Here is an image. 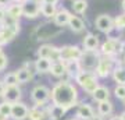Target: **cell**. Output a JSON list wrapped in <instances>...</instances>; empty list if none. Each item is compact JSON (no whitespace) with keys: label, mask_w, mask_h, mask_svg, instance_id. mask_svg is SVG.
<instances>
[{"label":"cell","mask_w":125,"mask_h":120,"mask_svg":"<svg viewBox=\"0 0 125 120\" xmlns=\"http://www.w3.org/2000/svg\"><path fill=\"white\" fill-rule=\"evenodd\" d=\"M50 101L54 105H60L70 110L78 105V88L71 81H58L52 88Z\"/></svg>","instance_id":"1"},{"label":"cell","mask_w":125,"mask_h":120,"mask_svg":"<svg viewBox=\"0 0 125 120\" xmlns=\"http://www.w3.org/2000/svg\"><path fill=\"white\" fill-rule=\"evenodd\" d=\"M75 82L79 85L81 88L83 89L88 95H92V93L96 91L99 85V78L97 76L94 74L93 71H86V70H81L78 74L75 76Z\"/></svg>","instance_id":"2"},{"label":"cell","mask_w":125,"mask_h":120,"mask_svg":"<svg viewBox=\"0 0 125 120\" xmlns=\"http://www.w3.org/2000/svg\"><path fill=\"white\" fill-rule=\"evenodd\" d=\"M31 101L33 105H46L50 102L52 96V89L43 84H38L31 89Z\"/></svg>","instance_id":"3"},{"label":"cell","mask_w":125,"mask_h":120,"mask_svg":"<svg viewBox=\"0 0 125 120\" xmlns=\"http://www.w3.org/2000/svg\"><path fill=\"white\" fill-rule=\"evenodd\" d=\"M114 60L113 57H107V56H100V60H99L97 66L94 68V74L97 76V78H107L110 74L114 70Z\"/></svg>","instance_id":"4"},{"label":"cell","mask_w":125,"mask_h":120,"mask_svg":"<svg viewBox=\"0 0 125 120\" xmlns=\"http://www.w3.org/2000/svg\"><path fill=\"white\" fill-rule=\"evenodd\" d=\"M121 46L122 42L117 38H110V39L104 40L100 45V53L102 56H107V57H114L115 54L121 53Z\"/></svg>","instance_id":"5"},{"label":"cell","mask_w":125,"mask_h":120,"mask_svg":"<svg viewBox=\"0 0 125 120\" xmlns=\"http://www.w3.org/2000/svg\"><path fill=\"white\" fill-rule=\"evenodd\" d=\"M36 56H38V57L49 59L52 63L61 60V57H60V48H57V46H54V45H52V43L40 45L39 49L36 50Z\"/></svg>","instance_id":"6"},{"label":"cell","mask_w":125,"mask_h":120,"mask_svg":"<svg viewBox=\"0 0 125 120\" xmlns=\"http://www.w3.org/2000/svg\"><path fill=\"white\" fill-rule=\"evenodd\" d=\"M83 49H81L78 45H65L60 48V57L61 62H71V60H79L82 57Z\"/></svg>","instance_id":"7"},{"label":"cell","mask_w":125,"mask_h":120,"mask_svg":"<svg viewBox=\"0 0 125 120\" xmlns=\"http://www.w3.org/2000/svg\"><path fill=\"white\" fill-rule=\"evenodd\" d=\"M99 60H100V54H99L97 52H88V50H83L82 57L79 59V63H81V66H82V70L94 71Z\"/></svg>","instance_id":"8"},{"label":"cell","mask_w":125,"mask_h":120,"mask_svg":"<svg viewBox=\"0 0 125 120\" xmlns=\"http://www.w3.org/2000/svg\"><path fill=\"white\" fill-rule=\"evenodd\" d=\"M40 0H25L22 4V14L28 20H35L40 15Z\"/></svg>","instance_id":"9"},{"label":"cell","mask_w":125,"mask_h":120,"mask_svg":"<svg viewBox=\"0 0 125 120\" xmlns=\"http://www.w3.org/2000/svg\"><path fill=\"white\" fill-rule=\"evenodd\" d=\"M18 78V84H28L33 80L35 77V70H33V63H25L22 67L15 70Z\"/></svg>","instance_id":"10"},{"label":"cell","mask_w":125,"mask_h":120,"mask_svg":"<svg viewBox=\"0 0 125 120\" xmlns=\"http://www.w3.org/2000/svg\"><path fill=\"white\" fill-rule=\"evenodd\" d=\"M94 25L103 34H110L114 29V18L110 17L108 14H100L94 20Z\"/></svg>","instance_id":"11"},{"label":"cell","mask_w":125,"mask_h":120,"mask_svg":"<svg viewBox=\"0 0 125 120\" xmlns=\"http://www.w3.org/2000/svg\"><path fill=\"white\" fill-rule=\"evenodd\" d=\"M28 112L29 106L25 102L20 101V102L11 103V120H27L28 119Z\"/></svg>","instance_id":"12"},{"label":"cell","mask_w":125,"mask_h":120,"mask_svg":"<svg viewBox=\"0 0 125 120\" xmlns=\"http://www.w3.org/2000/svg\"><path fill=\"white\" fill-rule=\"evenodd\" d=\"M22 98V89L20 88V85H13V87H6L4 95H3V101L9 103H15L20 102Z\"/></svg>","instance_id":"13"},{"label":"cell","mask_w":125,"mask_h":120,"mask_svg":"<svg viewBox=\"0 0 125 120\" xmlns=\"http://www.w3.org/2000/svg\"><path fill=\"white\" fill-rule=\"evenodd\" d=\"M47 119V105H33L29 107L28 120H46Z\"/></svg>","instance_id":"14"},{"label":"cell","mask_w":125,"mask_h":120,"mask_svg":"<svg viewBox=\"0 0 125 120\" xmlns=\"http://www.w3.org/2000/svg\"><path fill=\"white\" fill-rule=\"evenodd\" d=\"M75 116L79 120H90L94 116V109L89 103H79V105H76Z\"/></svg>","instance_id":"15"},{"label":"cell","mask_w":125,"mask_h":120,"mask_svg":"<svg viewBox=\"0 0 125 120\" xmlns=\"http://www.w3.org/2000/svg\"><path fill=\"white\" fill-rule=\"evenodd\" d=\"M82 46H83V50H88V52H97L100 49V40L94 34H86L83 40H82Z\"/></svg>","instance_id":"16"},{"label":"cell","mask_w":125,"mask_h":120,"mask_svg":"<svg viewBox=\"0 0 125 120\" xmlns=\"http://www.w3.org/2000/svg\"><path fill=\"white\" fill-rule=\"evenodd\" d=\"M71 15H72V13L70 11V10L61 7V9L57 10L56 15L53 17V21H54L56 25H58V27H65V25H68Z\"/></svg>","instance_id":"17"},{"label":"cell","mask_w":125,"mask_h":120,"mask_svg":"<svg viewBox=\"0 0 125 120\" xmlns=\"http://www.w3.org/2000/svg\"><path fill=\"white\" fill-rule=\"evenodd\" d=\"M67 109L60 106V105H54L52 103L50 106H47V119L49 120H60L67 115Z\"/></svg>","instance_id":"18"},{"label":"cell","mask_w":125,"mask_h":120,"mask_svg":"<svg viewBox=\"0 0 125 120\" xmlns=\"http://www.w3.org/2000/svg\"><path fill=\"white\" fill-rule=\"evenodd\" d=\"M50 74L56 78H64L67 76V67H65V63L58 60V62H53L52 63V67H50ZM70 78V77H68Z\"/></svg>","instance_id":"19"},{"label":"cell","mask_w":125,"mask_h":120,"mask_svg":"<svg viewBox=\"0 0 125 120\" xmlns=\"http://www.w3.org/2000/svg\"><path fill=\"white\" fill-rule=\"evenodd\" d=\"M50 67H52V62L49 59L38 57L33 62V70L36 74H47L50 71Z\"/></svg>","instance_id":"20"},{"label":"cell","mask_w":125,"mask_h":120,"mask_svg":"<svg viewBox=\"0 0 125 120\" xmlns=\"http://www.w3.org/2000/svg\"><path fill=\"white\" fill-rule=\"evenodd\" d=\"M67 27H70V29H71L74 34H81V32L85 31L86 24H85V21H83L81 17H78V15H74V14H72Z\"/></svg>","instance_id":"21"},{"label":"cell","mask_w":125,"mask_h":120,"mask_svg":"<svg viewBox=\"0 0 125 120\" xmlns=\"http://www.w3.org/2000/svg\"><path fill=\"white\" fill-rule=\"evenodd\" d=\"M92 98H93L94 102H104V101H108L110 99V89L107 87H104V85H99L96 91H94L92 95H90Z\"/></svg>","instance_id":"22"},{"label":"cell","mask_w":125,"mask_h":120,"mask_svg":"<svg viewBox=\"0 0 125 120\" xmlns=\"http://www.w3.org/2000/svg\"><path fill=\"white\" fill-rule=\"evenodd\" d=\"M65 63V67H67V76L71 78H75V76L82 70V66H81L79 60H71V62H64Z\"/></svg>","instance_id":"23"},{"label":"cell","mask_w":125,"mask_h":120,"mask_svg":"<svg viewBox=\"0 0 125 120\" xmlns=\"http://www.w3.org/2000/svg\"><path fill=\"white\" fill-rule=\"evenodd\" d=\"M57 4H49V3H42L40 4V15L45 18H53L57 13Z\"/></svg>","instance_id":"24"},{"label":"cell","mask_w":125,"mask_h":120,"mask_svg":"<svg viewBox=\"0 0 125 120\" xmlns=\"http://www.w3.org/2000/svg\"><path fill=\"white\" fill-rule=\"evenodd\" d=\"M114 110V105L110 102V99L108 101H104V102H99L97 103V113L103 117H107L110 116Z\"/></svg>","instance_id":"25"},{"label":"cell","mask_w":125,"mask_h":120,"mask_svg":"<svg viewBox=\"0 0 125 120\" xmlns=\"http://www.w3.org/2000/svg\"><path fill=\"white\" fill-rule=\"evenodd\" d=\"M111 76H113V80L115 81L117 84L125 85V66L117 64V66L114 67V70H113Z\"/></svg>","instance_id":"26"},{"label":"cell","mask_w":125,"mask_h":120,"mask_svg":"<svg viewBox=\"0 0 125 120\" xmlns=\"http://www.w3.org/2000/svg\"><path fill=\"white\" fill-rule=\"evenodd\" d=\"M6 14L10 15V17L15 18V20H20L21 17H24L22 14V6L17 4V3H11V4L6 9Z\"/></svg>","instance_id":"27"},{"label":"cell","mask_w":125,"mask_h":120,"mask_svg":"<svg viewBox=\"0 0 125 120\" xmlns=\"http://www.w3.org/2000/svg\"><path fill=\"white\" fill-rule=\"evenodd\" d=\"M71 7L75 14H83L88 10V1L86 0H72Z\"/></svg>","instance_id":"28"},{"label":"cell","mask_w":125,"mask_h":120,"mask_svg":"<svg viewBox=\"0 0 125 120\" xmlns=\"http://www.w3.org/2000/svg\"><path fill=\"white\" fill-rule=\"evenodd\" d=\"M10 117H11V103L1 101L0 102V119L10 120Z\"/></svg>","instance_id":"29"},{"label":"cell","mask_w":125,"mask_h":120,"mask_svg":"<svg viewBox=\"0 0 125 120\" xmlns=\"http://www.w3.org/2000/svg\"><path fill=\"white\" fill-rule=\"evenodd\" d=\"M3 82H4L6 87H13V85H20L18 84V78H17V74L15 71H9L3 76Z\"/></svg>","instance_id":"30"},{"label":"cell","mask_w":125,"mask_h":120,"mask_svg":"<svg viewBox=\"0 0 125 120\" xmlns=\"http://www.w3.org/2000/svg\"><path fill=\"white\" fill-rule=\"evenodd\" d=\"M114 28L115 29H125V11L124 14L114 18Z\"/></svg>","instance_id":"31"},{"label":"cell","mask_w":125,"mask_h":120,"mask_svg":"<svg viewBox=\"0 0 125 120\" xmlns=\"http://www.w3.org/2000/svg\"><path fill=\"white\" fill-rule=\"evenodd\" d=\"M114 95H115L117 99L120 101H124L125 99V85H121V84H117L115 88H114Z\"/></svg>","instance_id":"32"},{"label":"cell","mask_w":125,"mask_h":120,"mask_svg":"<svg viewBox=\"0 0 125 120\" xmlns=\"http://www.w3.org/2000/svg\"><path fill=\"white\" fill-rule=\"evenodd\" d=\"M9 66V57H7V54L3 52V53H0V73L1 71H4Z\"/></svg>","instance_id":"33"},{"label":"cell","mask_w":125,"mask_h":120,"mask_svg":"<svg viewBox=\"0 0 125 120\" xmlns=\"http://www.w3.org/2000/svg\"><path fill=\"white\" fill-rule=\"evenodd\" d=\"M10 4H11V0H0V7L3 9H7Z\"/></svg>","instance_id":"34"},{"label":"cell","mask_w":125,"mask_h":120,"mask_svg":"<svg viewBox=\"0 0 125 120\" xmlns=\"http://www.w3.org/2000/svg\"><path fill=\"white\" fill-rule=\"evenodd\" d=\"M4 91H6V85H4V82H3V80H0V98H3Z\"/></svg>","instance_id":"35"},{"label":"cell","mask_w":125,"mask_h":120,"mask_svg":"<svg viewBox=\"0 0 125 120\" xmlns=\"http://www.w3.org/2000/svg\"><path fill=\"white\" fill-rule=\"evenodd\" d=\"M4 17H6V9H3V7H0V25H1V22H3Z\"/></svg>","instance_id":"36"},{"label":"cell","mask_w":125,"mask_h":120,"mask_svg":"<svg viewBox=\"0 0 125 120\" xmlns=\"http://www.w3.org/2000/svg\"><path fill=\"white\" fill-rule=\"evenodd\" d=\"M42 3H49V4H57L58 0H40Z\"/></svg>","instance_id":"37"},{"label":"cell","mask_w":125,"mask_h":120,"mask_svg":"<svg viewBox=\"0 0 125 120\" xmlns=\"http://www.w3.org/2000/svg\"><path fill=\"white\" fill-rule=\"evenodd\" d=\"M90 120H104V117H103V116H100L99 113H97V115L94 113V116H93V117H92Z\"/></svg>","instance_id":"38"},{"label":"cell","mask_w":125,"mask_h":120,"mask_svg":"<svg viewBox=\"0 0 125 120\" xmlns=\"http://www.w3.org/2000/svg\"><path fill=\"white\" fill-rule=\"evenodd\" d=\"M25 0H11V3H17V4H22Z\"/></svg>","instance_id":"39"},{"label":"cell","mask_w":125,"mask_h":120,"mask_svg":"<svg viewBox=\"0 0 125 120\" xmlns=\"http://www.w3.org/2000/svg\"><path fill=\"white\" fill-rule=\"evenodd\" d=\"M108 120H121V117H120V116H111Z\"/></svg>","instance_id":"40"},{"label":"cell","mask_w":125,"mask_h":120,"mask_svg":"<svg viewBox=\"0 0 125 120\" xmlns=\"http://www.w3.org/2000/svg\"><path fill=\"white\" fill-rule=\"evenodd\" d=\"M120 117H121V120H125V110H124V112H122V113L120 115Z\"/></svg>","instance_id":"41"},{"label":"cell","mask_w":125,"mask_h":120,"mask_svg":"<svg viewBox=\"0 0 125 120\" xmlns=\"http://www.w3.org/2000/svg\"><path fill=\"white\" fill-rule=\"evenodd\" d=\"M122 10L125 11V0H122Z\"/></svg>","instance_id":"42"},{"label":"cell","mask_w":125,"mask_h":120,"mask_svg":"<svg viewBox=\"0 0 125 120\" xmlns=\"http://www.w3.org/2000/svg\"><path fill=\"white\" fill-rule=\"evenodd\" d=\"M0 53H3V46L0 45Z\"/></svg>","instance_id":"43"},{"label":"cell","mask_w":125,"mask_h":120,"mask_svg":"<svg viewBox=\"0 0 125 120\" xmlns=\"http://www.w3.org/2000/svg\"><path fill=\"white\" fill-rule=\"evenodd\" d=\"M70 120H79V119H76V117H75V119H70Z\"/></svg>","instance_id":"44"},{"label":"cell","mask_w":125,"mask_h":120,"mask_svg":"<svg viewBox=\"0 0 125 120\" xmlns=\"http://www.w3.org/2000/svg\"><path fill=\"white\" fill-rule=\"evenodd\" d=\"M124 64H125V53H124Z\"/></svg>","instance_id":"45"},{"label":"cell","mask_w":125,"mask_h":120,"mask_svg":"<svg viewBox=\"0 0 125 120\" xmlns=\"http://www.w3.org/2000/svg\"><path fill=\"white\" fill-rule=\"evenodd\" d=\"M122 102H124V105H125V99H124V101H122Z\"/></svg>","instance_id":"46"}]
</instances>
